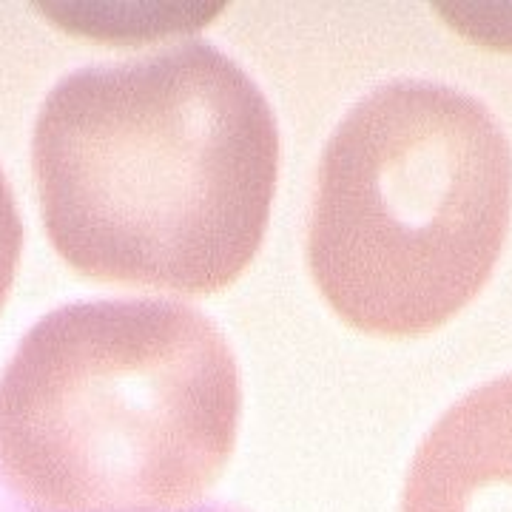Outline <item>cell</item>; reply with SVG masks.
Masks as SVG:
<instances>
[{
    "instance_id": "cell-6",
    "label": "cell",
    "mask_w": 512,
    "mask_h": 512,
    "mask_svg": "<svg viewBox=\"0 0 512 512\" xmlns=\"http://www.w3.org/2000/svg\"><path fill=\"white\" fill-rule=\"evenodd\" d=\"M183 512H245V510H237V507H231V504H197V507H188Z\"/></svg>"
},
{
    "instance_id": "cell-3",
    "label": "cell",
    "mask_w": 512,
    "mask_h": 512,
    "mask_svg": "<svg viewBox=\"0 0 512 512\" xmlns=\"http://www.w3.org/2000/svg\"><path fill=\"white\" fill-rule=\"evenodd\" d=\"M512 217V146L478 97L390 80L333 128L311 202L308 268L348 325L421 336L487 285Z\"/></svg>"
},
{
    "instance_id": "cell-1",
    "label": "cell",
    "mask_w": 512,
    "mask_h": 512,
    "mask_svg": "<svg viewBox=\"0 0 512 512\" xmlns=\"http://www.w3.org/2000/svg\"><path fill=\"white\" fill-rule=\"evenodd\" d=\"M32 168L46 234L80 274L214 293L268 231L279 131L245 69L188 40L66 74L37 111Z\"/></svg>"
},
{
    "instance_id": "cell-5",
    "label": "cell",
    "mask_w": 512,
    "mask_h": 512,
    "mask_svg": "<svg viewBox=\"0 0 512 512\" xmlns=\"http://www.w3.org/2000/svg\"><path fill=\"white\" fill-rule=\"evenodd\" d=\"M20 248H23V220L15 202V191L0 168V308L18 274Z\"/></svg>"
},
{
    "instance_id": "cell-4",
    "label": "cell",
    "mask_w": 512,
    "mask_h": 512,
    "mask_svg": "<svg viewBox=\"0 0 512 512\" xmlns=\"http://www.w3.org/2000/svg\"><path fill=\"white\" fill-rule=\"evenodd\" d=\"M399 512H512V373L473 387L427 430Z\"/></svg>"
},
{
    "instance_id": "cell-2",
    "label": "cell",
    "mask_w": 512,
    "mask_h": 512,
    "mask_svg": "<svg viewBox=\"0 0 512 512\" xmlns=\"http://www.w3.org/2000/svg\"><path fill=\"white\" fill-rule=\"evenodd\" d=\"M239 410L234 350L202 311L69 302L0 373V481L29 512H183L222 476Z\"/></svg>"
}]
</instances>
